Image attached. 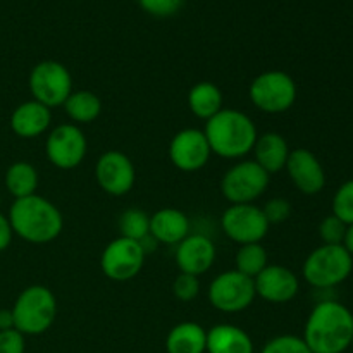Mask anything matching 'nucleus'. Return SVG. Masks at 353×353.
<instances>
[{
    "label": "nucleus",
    "instance_id": "36",
    "mask_svg": "<svg viewBox=\"0 0 353 353\" xmlns=\"http://www.w3.org/2000/svg\"><path fill=\"white\" fill-rule=\"evenodd\" d=\"M14 330V317L10 309H0V331Z\"/></svg>",
    "mask_w": 353,
    "mask_h": 353
},
{
    "label": "nucleus",
    "instance_id": "32",
    "mask_svg": "<svg viewBox=\"0 0 353 353\" xmlns=\"http://www.w3.org/2000/svg\"><path fill=\"white\" fill-rule=\"evenodd\" d=\"M262 210H264V216L269 221V224L274 226V224H283L290 219V216H292V203L286 199L276 196V199L269 200L262 207Z\"/></svg>",
    "mask_w": 353,
    "mask_h": 353
},
{
    "label": "nucleus",
    "instance_id": "20",
    "mask_svg": "<svg viewBox=\"0 0 353 353\" xmlns=\"http://www.w3.org/2000/svg\"><path fill=\"white\" fill-rule=\"evenodd\" d=\"M205 353H255V345L240 326L223 323L207 330Z\"/></svg>",
    "mask_w": 353,
    "mask_h": 353
},
{
    "label": "nucleus",
    "instance_id": "24",
    "mask_svg": "<svg viewBox=\"0 0 353 353\" xmlns=\"http://www.w3.org/2000/svg\"><path fill=\"white\" fill-rule=\"evenodd\" d=\"M6 188L10 195L16 199H24V196L34 195L40 185V176H38L37 168L26 161H17L10 164L6 171Z\"/></svg>",
    "mask_w": 353,
    "mask_h": 353
},
{
    "label": "nucleus",
    "instance_id": "1",
    "mask_svg": "<svg viewBox=\"0 0 353 353\" xmlns=\"http://www.w3.org/2000/svg\"><path fill=\"white\" fill-rule=\"evenodd\" d=\"M353 312L336 300H323L310 310L303 341L312 353H345L352 347Z\"/></svg>",
    "mask_w": 353,
    "mask_h": 353
},
{
    "label": "nucleus",
    "instance_id": "11",
    "mask_svg": "<svg viewBox=\"0 0 353 353\" xmlns=\"http://www.w3.org/2000/svg\"><path fill=\"white\" fill-rule=\"evenodd\" d=\"M88 141L78 124H59L48 131L45 140V155L54 168L62 171L76 169L86 157Z\"/></svg>",
    "mask_w": 353,
    "mask_h": 353
},
{
    "label": "nucleus",
    "instance_id": "8",
    "mask_svg": "<svg viewBox=\"0 0 353 353\" xmlns=\"http://www.w3.org/2000/svg\"><path fill=\"white\" fill-rule=\"evenodd\" d=\"M210 305L224 314H238L247 310L257 299L254 279L236 269L224 271L212 279L207 290Z\"/></svg>",
    "mask_w": 353,
    "mask_h": 353
},
{
    "label": "nucleus",
    "instance_id": "28",
    "mask_svg": "<svg viewBox=\"0 0 353 353\" xmlns=\"http://www.w3.org/2000/svg\"><path fill=\"white\" fill-rule=\"evenodd\" d=\"M333 214L345 224H353V179L345 181L334 192Z\"/></svg>",
    "mask_w": 353,
    "mask_h": 353
},
{
    "label": "nucleus",
    "instance_id": "19",
    "mask_svg": "<svg viewBox=\"0 0 353 353\" xmlns=\"http://www.w3.org/2000/svg\"><path fill=\"white\" fill-rule=\"evenodd\" d=\"M192 224L183 210L164 207L150 216V236L157 243L178 245L190 234Z\"/></svg>",
    "mask_w": 353,
    "mask_h": 353
},
{
    "label": "nucleus",
    "instance_id": "23",
    "mask_svg": "<svg viewBox=\"0 0 353 353\" xmlns=\"http://www.w3.org/2000/svg\"><path fill=\"white\" fill-rule=\"evenodd\" d=\"M188 107L195 117L209 121L223 109V92L212 81H200L188 92Z\"/></svg>",
    "mask_w": 353,
    "mask_h": 353
},
{
    "label": "nucleus",
    "instance_id": "22",
    "mask_svg": "<svg viewBox=\"0 0 353 353\" xmlns=\"http://www.w3.org/2000/svg\"><path fill=\"white\" fill-rule=\"evenodd\" d=\"M207 330L193 321H185L171 327L165 336L168 353H205Z\"/></svg>",
    "mask_w": 353,
    "mask_h": 353
},
{
    "label": "nucleus",
    "instance_id": "38",
    "mask_svg": "<svg viewBox=\"0 0 353 353\" xmlns=\"http://www.w3.org/2000/svg\"><path fill=\"white\" fill-rule=\"evenodd\" d=\"M350 348L353 350V336H352V347H350Z\"/></svg>",
    "mask_w": 353,
    "mask_h": 353
},
{
    "label": "nucleus",
    "instance_id": "13",
    "mask_svg": "<svg viewBox=\"0 0 353 353\" xmlns=\"http://www.w3.org/2000/svg\"><path fill=\"white\" fill-rule=\"evenodd\" d=\"M95 178L107 195L124 196L137 183V171L133 161L124 152L107 150L97 161Z\"/></svg>",
    "mask_w": 353,
    "mask_h": 353
},
{
    "label": "nucleus",
    "instance_id": "2",
    "mask_svg": "<svg viewBox=\"0 0 353 353\" xmlns=\"http://www.w3.org/2000/svg\"><path fill=\"white\" fill-rule=\"evenodd\" d=\"M7 217L14 234L33 245L50 243L64 230L59 207L38 193L14 200Z\"/></svg>",
    "mask_w": 353,
    "mask_h": 353
},
{
    "label": "nucleus",
    "instance_id": "30",
    "mask_svg": "<svg viewBox=\"0 0 353 353\" xmlns=\"http://www.w3.org/2000/svg\"><path fill=\"white\" fill-rule=\"evenodd\" d=\"M347 228V224L338 219L334 214L324 217L319 224V238L323 245H343Z\"/></svg>",
    "mask_w": 353,
    "mask_h": 353
},
{
    "label": "nucleus",
    "instance_id": "17",
    "mask_svg": "<svg viewBox=\"0 0 353 353\" xmlns=\"http://www.w3.org/2000/svg\"><path fill=\"white\" fill-rule=\"evenodd\" d=\"M216 257V245L205 234L190 233L185 240L176 245V265H178L179 272H185V274H193L200 278L212 268Z\"/></svg>",
    "mask_w": 353,
    "mask_h": 353
},
{
    "label": "nucleus",
    "instance_id": "18",
    "mask_svg": "<svg viewBox=\"0 0 353 353\" xmlns=\"http://www.w3.org/2000/svg\"><path fill=\"white\" fill-rule=\"evenodd\" d=\"M10 130L16 137L31 140L47 133L52 124V109L45 107L37 100H28L19 103L10 114Z\"/></svg>",
    "mask_w": 353,
    "mask_h": 353
},
{
    "label": "nucleus",
    "instance_id": "25",
    "mask_svg": "<svg viewBox=\"0 0 353 353\" xmlns=\"http://www.w3.org/2000/svg\"><path fill=\"white\" fill-rule=\"evenodd\" d=\"M64 112L68 114L72 124H90L99 119L102 112V100L90 90H72L71 95L64 102Z\"/></svg>",
    "mask_w": 353,
    "mask_h": 353
},
{
    "label": "nucleus",
    "instance_id": "7",
    "mask_svg": "<svg viewBox=\"0 0 353 353\" xmlns=\"http://www.w3.org/2000/svg\"><path fill=\"white\" fill-rule=\"evenodd\" d=\"M271 174L255 161H240L231 165L221 179V193L224 199L234 203H254L269 188Z\"/></svg>",
    "mask_w": 353,
    "mask_h": 353
},
{
    "label": "nucleus",
    "instance_id": "3",
    "mask_svg": "<svg viewBox=\"0 0 353 353\" xmlns=\"http://www.w3.org/2000/svg\"><path fill=\"white\" fill-rule=\"evenodd\" d=\"M212 154L238 161L254 150L259 131L248 114L238 109H221L203 128Z\"/></svg>",
    "mask_w": 353,
    "mask_h": 353
},
{
    "label": "nucleus",
    "instance_id": "16",
    "mask_svg": "<svg viewBox=\"0 0 353 353\" xmlns=\"http://www.w3.org/2000/svg\"><path fill=\"white\" fill-rule=\"evenodd\" d=\"M290 179L303 195H317L326 186V171L314 152L307 148H295L290 152L285 165Z\"/></svg>",
    "mask_w": 353,
    "mask_h": 353
},
{
    "label": "nucleus",
    "instance_id": "14",
    "mask_svg": "<svg viewBox=\"0 0 353 353\" xmlns=\"http://www.w3.org/2000/svg\"><path fill=\"white\" fill-rule=\"evenodd\" d=\"M212 150L203 130L186 128L178 131L169 143V161L183 172H195L205 168Z\"/></svg>",
    "mask_w": 353,
    "mask_h": 353
},
{
    "label": "nucleus",
    "instance_id": "29",
    "mask_svg": "<svg viewBox=\"0 0 353 353\" xmlns=\"http://www.w3.org/2000/svg\"><path fill=\"white\" fill-rule=\"evenodd\" d=\"M261 353H312L302 336L296 334H279L271 338L262 347Z\"/></svg>",
    "mask_w": 353,
    "mask_h": 353
},
{
    "label": "nucleus",
    "instance_id": "9",
    "mask_svg": "<svg viewBox=\"0 0 353 353\" xmlns=\"http://www.w3.org/2000/svg\"><path fill=\"white\" fill-rule=\"evenodd\" d=\"M30 92L33 100L48 109L62 107L72 93V76L59 61H41L30 72Z\"/></svg>",
    "mask_w": 353,
    "mask_h": 353
},
{
    "label": "nucleus",
    "instance_id": "10",
    "mask_svg": "<svg viewBox=\"0 0 353 353\" xmlns=\"http://www.w3.org/2000/svg\"><path fill=\"white\" fill-rule=\"evenodd\" d=\"M221 228L231 241L238 245L261 243L268 236L271 224L262 207L255 203H234L221 216Z\"/></svg>",
    "mask_w": 353,
    "mask_h": 353
},
{
    "label": "nucleus",
    "instance_id": "6",
    "mask_svg": "<svg viewBox=\"0 0 353 353\" xmlns=\"http://www.w3.org/2000/svg\"><path fill=\"white\" fill-rule=\"evenodd\" d=\"M299 88L288 72L271 69L255 76L248 88L252 103L261 112L283 114L292 109L296 102Z\"/></svg>",
    "mask_w": 353,
    "mask_h": 353
},
{
    "label": "nucleus",
    "instance_id": "35",
    "mask_svg": "<svg viewBox=\"0 0 353 353\" xmlns=\"http://www.w3.org/2000/svg\"><path fill=\"white\" fill-rule=\"evenodd\" d=\"M12 238H14V231L9 223V217H7L6 214L0 212V252L7 250V248L10 247Z\"/></svg>",
    "mask_w": 353,
    "mask_h": 353
},
{
    "label": "nucleus",
    "instance_id": "21",
    "mask_svg": "<svg viewBox=\"0 0 353 353\" xmlns=\"http://www.w3.org/2000/svg\"><path fill=\"white\" fill-rule=\"evenodd\" d=\"M252 152L255 157L254 161L264 171H268L269 174H276L285 169L292 148L283 134L276 133V131H268L264 134H259Z\"/></svg>",
    "mask_w": 353,
    "mask_h": 353
},
{
    "label": "nucleus",
    "instance_id": "5",
    "mask_svg": "<svg viewBox=\"0 0 353 353\" xmlns=\"http://www.w3.org/2000/svg\"><path fill=\"white\" fill-rule=\"evenodd\" d=\"M353 257L343 245H321L307 255L302 276L312 288L330 290L350 278Z\"/></svg>",
    "mask_w": 353,
    "mask_h": 353
},
{
    "label": "nucleus",
    "instance_id": "31",
    "mask_svg": "<svg viewBox=\"0 0 353 353\" xmlns=\"http://www.w3.org/2000/svg\"><path fill=\"white\" fill-rule=\"evenodd\" d=\"M172 295L179 302H193L200 293V278L193 274H185L179 272L172 281Z\"/></svg>",
    "mask_w": 353,
    "mask_h": 353
},
{
    "label": "nucleus",
    "instance_id": "33",
    "mask_svg": "<svg viewBox=\"0 0 353 353\" xmlns=\"http://www.w3.org/2000/svg\"><path fill=\"white\" fill-rule=\"evenodd\" d=\"M141 9L154 17H171L181 9L183 0H138Z\"/></svg>",
    "mask_w": 353,
    "mask_h": 353
},
{
    "label": "nucleus",
    "instance_id": "15",
    "mask_svg": "<svg viewBox=\"0 0 353 353\" xmlns=\"http://www.w3.org/2000/svg\"><path fill=\"white\" fill-rule=\"evenodd\" d=\"M254 283L259 299L274 305L292 302L300 292L299 276L290 268L279 264H269Z\"/></svg>",
    "mask_w": 353,
    "mask_h": 353
},
{
    "label": "nucleus",
    "instance_id": "26",
    "mask_svg": "<svg viewBox=\"0 0 353 353\" xmlns=\"http://www.w3.org/2000/svg\"><path fill=\"white\" fill-rule=\"evenodd\" d=\"M234 264H236L234 269L238 272L255 279L269 265L268 250L262 247V243L240 245L236 257H234Z\"/></svg>",
    "mask_w": 353,
    "mask_h": 353
},
{
    "label": "nucleus",
    "instance_id": "27",
    "mask_svg": "<svg viewBox=\"0 0 353 353\" xmlns=\"http://www.w3.org/2000/svg\"><path fill=\"white\" fill-rule=\"evenodd\" d=\"M119 236L141 241L150 234V216L143 209L131 207L119 216Z\"/></svg>",
    "mask_w": 353,
    "mask_h": 353
},
{
    "label": "nucleus",
    "instance_id": "37",
    "mask_svg": "<svg viewBox=\"0 0 353 353\" xmlns=\"http://www.w3.org/2000/svg\"><path fill=\"white\" fill-rule=\"evenodd\" d=\"M343 247L347 248L348 254L353 257V224H348L347 234H345V240H343Z\"/></svg>",
    "mask_w": 353,
    "mask_h": 353
},
{
    "label": "nucleus",
    "instance_id": "4",
    "mask_svg": "<svg viewBox=\"0 0 353 353\" xmlns=\"http://www.w3.org/2000/svg\"><path fill=\"white\" fill-rule=\"evenodd\" d=\"M14 330L24 336L43 334L54 326L57 317V299L50 288L31 285L17 295L12 305Z\"/></svg>",
    "mask_w": 353,
    "mask_h": 353
},
{
    "label": "nucleus",
    "instance_id": "12",
    "mask_svg": "<svg viewBox=\"0 0 353 353\" xmlns=\"http://www.w3.org/2000/svg\"><path fill=\"white\" fill-rule=\"evenodd\" d=\"M145 257L147 254L140 241L117 236L103 248L102 255H100V269H102L103 276L112 281H130L140 274L145 264Z\"/></svg>",
    "mask_w": 353,
    "mask_h": 353
},
{
    "label": "nucleus",
    "instance_id": "34",
    "mask_svg": "<svg viewBox=\"0 0 353 353\" xmlns=\"http://www.w3.org/2000/svg\"><path fill=\"white\" fill-rule=\"evenodd\" d=\"M26 336L17 330L0 331V353H24Z\"/></svg>",
    "mask_w": 353,
    "mask_h": 353
}]
</instances>
